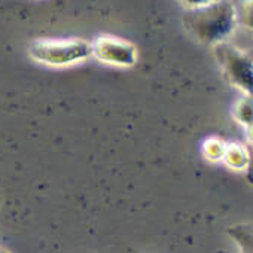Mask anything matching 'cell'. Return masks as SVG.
<instances>
[{"label": "cell", "mask_w": 253, "mask_h": 253, "mask_svg": "<svg viewBox=\"0 0 253 253\" xmlns=\"http://www.w3.org/2000/svg\"><path fill=\"white\" fill-rule=\"evenodd\" d=\"M226 143L220 139H207L203 145V154L209 161H222Z\"/></svg>", "instance_id": "cell-8"}, {"label": "cell", "mask_w": 253, "mask_h": 253, "mask_svg": "<svg viewBox=\"0 0 253 253\" xmlns=\"http://www.w3.org/2000/svg\"><path fill=\"white\" fill-rule=\"evenodd\" d=\"M213 54L228 82L243 91L244 95H252L253 66L250 57L226 41L213 45Z\"/></svg>", "instance_id": "cell-3"}, {"label": "cell", "mask_w": 253, "mask_h": 253, "mask_svg": "<svg viewBox=\"0 0 253 253\" xmlns=\"http://www.w3.org/2000/svg\"><path fill=\"white\" fill-rule=\"evenodd\" d=\"M237 11V23H241L243 26L252 29V0H244L240 9Z\"/></svg>", "instance_id": "cell-9"}, {"label": "cell", "mask_w": 253, "mask_h": 253, "mask_svg": "<svg viewBox=\"0 0 253 253\" xmlns=\"http://www.w3.org/2000/svg\"><path fill=\"white\" fill-rule=\"evenodd\" d=\"M0 253H11V252H8V250H5V249H0Z\"/></svg>", "instance_id": "cell-11"}, {"label": "cell", "mask_w": 253, "mask_h": 253, "mask_svg": "<svg viewBox=\"0 0 253 253\" xmlns=\"http://www.w3.org/2000/svg\"><path fill=\"white\" fill-rule=\"evenodd\" d=\"M179 2L186 8V9H194V8H200L209 3H213L216 0H179Z\"/></svg>", "instance_id": "cell-10"}, {"label": "cell", "mask_w": 253, "mask_h": 253, "mask_svg": "<svg viewBox=\"0 0 253 253\" xmlns=\"http://www.w3.org/2000/svg\"><path fill=\"white\" fill-rule=\"evenodd\" d=\"M252 95H244L234 104V119L249 130H252Z\"/></svg>", "instance_id": "cell-7"}, {"label": "cell", "mask_w": 253, "mask_h": 253, "mask_svg": "<svg viewBox=\"0 0 253 253\" xmlns=\"http://www.w3.org/2000/svg\"><path fill=\"white\" fill-rule=\"evenodd\" d=\"M33 60L48 66H70L91 55V43L84 39L36 41L30 46Z\"/></svg>", "instance_id": "cell-2"}, {"label": "cell", "mask_w": 253, "mask_h": 253, "mask_svg": "<svg viewBox=\"0 0 253 253\" xmlns=\"http://www.w3.org/2000/svg\"><path fill=\"white\" fill-rule=\"evenodd\" d=\"M222 161L232 170H246L250 163V155L247 149L238 143H229L225 148V154Z\"/></svg>", "instance_id": "cell-5"}, {"label": "cell", "mask_w": 253, "mask_h": 253, "mask_svg": "<svg viewBox=\"0 0 253 253\" xmlns=\"http://www.w3.org/2000/svg\"><path fill=\"white\" fill-rule=\"evenodd\" d=\"M229 237L235 241L240 253H252V226L250 225H235L228 229Z\"/></svg>", "instance_id": "cell-6"}, {"label": "cell", "mask_w": 253, "mask_h": 253, "mask_svg": "<svg viewBox=\"0 0 253 253\" xmlns=\"http://www.w3.org/2000/svg\"><path fill=\"white\" fill-rule=\"evenodd\" d=\"M235 9L229 0H216L200 8L186 9L183 14V26L197 41L213 46L226 41L235 29Z\"/></svg>", "instance_id": "cell-1"}, {"label": "cell", "mask_w": 253, "mask_h": 253, "mask_svg": "<svg viewBox=\"0 0 253 253\" xmlns=\"http://www.w3.org/2000/svg\"><path fill=\"white\" fill-rule=\"evenodd\" d=\"M91 55L106 64L131 67L137 61V49L133 43L113 38L100 36L91 43Z\"/></svg>", "instance_id": "cell-4"}]
</instances>
